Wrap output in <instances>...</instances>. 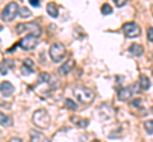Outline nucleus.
Masks as SVG:
<instances>
[{
  "instance_id": "obj_31",
  "label": "nucleus",
  "mask_w": 153,
  "mask_h": 142,
  "mask_svg": "<svg viewBox=\"0 0 153 142\" xmlns=\"http://www.w3.org/2000/svg\"><path fill=\"white\" fill-rule=\"evenodd\" d=\"M92 142H100V141H97V140H95V141H92Z\"/></svg>"
},
{
  "instance_id": "obj_30",
  "label": "nucleus",
  "mask_w": 153,
  "mask_h": 142,
  "mask_svg": "<svg viewBox=\"0 0 153 142\" xmlns=\"http://www.w3.org/2000/svg\"><path fill=\"white\" fill-rule=\"evenodd\" d=\"M151 112H152V113H153V107H152V108H151Z\"/></svg>"
},
{
  "instance_id": "obj_25",
  "label": "nucleus",
  "mask_w": 153,
  "mask_h": 142,
  "mask_svg": "<svg viewBox=\"0 0 153 142\" xmlns=\"http://www.w3.org/2000/svg\"><path fill=\"white\" fill-rule=\"evenodd\" d=\"M131 107H134V108H140V107H142V99H134L133 102H131Z\"/></svg>"
},
{
  "instance_id": "obj_17",
  "label": "nucleus",
  "mask_w": 153,
  "mask_h": 142,
  "mask_svg": "<svg viewBox=\"0 0 153 142\" xmlns=\"http://www.w3.org/2000/svg\"><path fill=\"white\" fill-rule=\"evenodd\" d=\"M144 129H146V132L148 133V135H152L153 133V121L152 119L144 122Z\"/></svg>"
},
{
  "instance_id": "obj_28",
  "label": "nucleus",
  "mask_w": 153,
  "mask_h": 142,
  "mask_svg": "<svg viewBox=\"0 0 153 142\" xmlns=\"http://www.w3.org/2000/svg\"><path fill=\"white\" fill-rule=\"evenodd\" d=\"M8 142H23L20 138H12V140H9Z\"/></svg>"
},
{
  "instance_id": "obj_5",
  "label": "nucleus",
  "mask_w": 153,
  "mask_h": 142,
  "mask_svg": "<svg viewBox=\"0 0 153 142\" xmlns=\"http://www.w3.org/2000/svg\"><path fill=\"white\" fill-rule=\"evenodd\" d=\"M17 14H19V8L17 3H9L7 7L4 8L1 13V19L4 22H13L14 18L17 17Z\"/></svg>"
},
{
  "instance_id": "obj_23",
  "label": "nucleus",
  "mask_w": 153,
  "mask_h": 142,
  "mask_svg": "<svg viewBox=\"0 0 153 142\" xmlns=\"http://www.w3.org/2000/svg\"><path fill=\"white\" fill-rule=\"evenodd\" d=\"M65 107L68 109H72V111H75L76 109V104L72 99H65Z\"/></svg>"
},
{
  "instance_id": "obj_10",
  "label": "nucleus",
  "mask_w": 153,
  "mask_h": 142,
  "mask_svg": "<svg viewBox=\"0 0 153 142\" xmlns=\"http://www.w3.org/2000/svg\"><path fill=\"white\" fill-rule=\"evenodd\" d=\"M129 52H130L133 56H135V57H140L144 52V48H143L142 44L133 43L130 47H129Z\"/></svg>"
},
{
  "instance_id": "obj_16",
  "label": "nucleus",
  "mask_w": 153,
  "mask_h": 142,
  "mask_svg": "<svg viewBox=\"0 0 153 142\" xmlns=\"http://www.w3.org/2000/svg\"><path fill=\"white\" fill-rule=\"evenodd\" d=\"M139 86H140V89H143V90H148V89L151 88V81H149V79L147 78L146 75H140Z\"/></svg>"
},
{
  "instance_id": "obj_15",
  "label": "nucleus",
  "mask_w": 153,
  "mask_h": 142,
  "mask_svg": "<svg viewBox=\"0 0 153 142\" xmlns=\"http://www.w3.org/2000/svg\"><path fill=\"white\" fill-rule=\"evenodd\" d=\"M13 67H14L13 61H10V60H3V62H1V75L3 76L7 75V74H8V69H13Z\"/></svg>"
},
{
  "instance_id": "obj_14",
  "label": "nucleus",
  "mask_w": 153,
  "mask_h": 142,
  "mask_svg": "<svg viewBox=\"0 0 153 142\" xmlns=\"http://www.w3.org/2000/svg\"><path fill=\"white\" fill-rule=\"evenodd\" d=\"M47 13L52 18H56L59 15V8L55 3H49L47 4Z\"/></svg>"
},
{
  "instance_id": "obj_21",
  "label": "nucleus",
  "mask_w": 153,
  "mask_h": 142,
  "mask_svg": "<svg viewBox=\"0 0 153 142\" xmlns=\"http://www.w3.org/2000/svg\"><path fill=\"white\" fill-rule=\"evenodd\" d=\"M101 11H102V14H104V15H108V14L112 13V8H111L108 4H104L101 7Z\"/></svg>"
},
{
  "instance_id": "obj_6",
  "label": "nucleus",
  "mask_w": 153,
  "mask_h": 142,
  "mask_svg": "<svg viewBox=\"0 0 153 142\" xmlns=\"http://www.w3.org/2000/svg\"><path fill=\"white\" fill-rule=\"evenodd\" d=\"M123 31H124L126 37H129V38H134V37H137V36H139V33H140L139 25L134 22L125 23V24L123 25Z\"/></svg>"
},
{
  "instance_id": "obj_2",
  "label": "nucleus",
  "mask_w": 153,
  "mask_h": 142,
  "mask_svg": "<svg viewBox=\"0 0 153 142\" xmlns=\"http://www.w3.org/2000/svg\"><path fill=\"white\" fill-rule=\"evenodd\" d=\"M49 55L54 62H60V61L64 60V57H65L66 48L63 43L56 42V43L51 44V47H50V50H49Z\"/></svg>"
},
{
  "instance_id": "obj_26",
  "label": "nucleus",
  "mask_w": 153,
  "mask_h": 142,
  "mask_svg": "<svg viewBox=\"0 0 153 142\" xmlns=\"http://www.w3.org/2000/svg\"><path fill=\"white\" fill-rule=\"evenodd\" d=\"M115 4H116L117 8H121L124 5H126V0H115Z\"/></svg>"
},
{
  "instance_id": "obj_29",
  "label": "nucleus",
  "mask_w": 153,
  "mask_h": 142,
  "mask_svg": "<svg viewBox=\"0 0 153 142\" xmlns=\"http://www.w3.org/2000/svg\"><path fill=\"white\" fill-rule=\"evenodd\" d=\"M42 142H51V140H50V138H43Z\"/></svg>"
},
{
  "instance_id": "obj_13",
  "label": "nucleus",
  "mask_w": 153,
  "mask_h": 142,
  "mask_svg": "<svg viewBox=\"0 0 153 142\" xmlns=\"http://www.w3.org/2000/svg\"><path fill=\"white\" fill-rule=\"evenodd\" d=\"M33 61L29 60V58H27V60H24V62H23V66H22V71L24 75H29V74H32V71H33Z\"/></svg>"
},
{
  "instance_id": "obj_18",
  "label": "nucleus",
  "mask_w": 153,
  "mask_h": 142,
  "mask_svg": "<svg viewBox=\"0 0 153 142\" xmlns=\"http://www.w3.org/2000/svg\"><path fill=\"white\" fill-rule=\"evenodd\" d=\"M42 138V135L37 131H31V142H40V140Z\"/></svg>"
},
{
  "instance_id": "obj_19",
  "label": "nucleus",
  "mask_w": 153,
  "mask_h": 142,
  "mask_svg": "<svg viewBox=\"0 0 153 142\" xmlns=\"http://www.w3.org/2000/svg\"><path fill=\"white\" fill-rule=\"evenodd\" d=\"M50 79V75L47 72H41L40 76H38V85L41 84H45V82H47Z\"/></svg>"
},
{
  "instance_id": "obj_8",
  "label": "nucleus",
  "mask_w": 153,
  "mask_h": 142,
  "mask_svg": "<svg viewBox=\"0 0 153 142\" xmlns=\"http://www.w3.org/2000/svg\"><path fill=\"white\" fill-rule=\"evenodd\" d=\"M137 85H133V86H129V88H123L119 90V93H117V98H119L120 100H128L130 99L131 95L134 94V89Z\"/></svg>"
},
{
  "instance_id": "obj_3",
  "label": "nucleus",
  "mask_w": 153,
  "mask_h": 142,
  "mask_svg": "<svg viewBox=\"0 0 153 142\" xmlns=\"http://www.w3.org/2000/svg\"><path fill=\"white\" fill-rule=\"evenodd\" d=\"M32 119H33V123L36 124L38 128L45 129L50 126V115L45 109H38V111H36L33 113Z\"/></svg>"
},
{
  "instance_id": "obj_20",
  "label": "nucleus",
  "mask_w": 153,
  "mask_h": 142,
  "mask_svg": "<svg viewBox=\"0 0 153 142\" xmlns=\"http://www.w3.org/2000/svg\"><path fill=\"white\" fill-rule=\"evenodd\" d=\"M19 15L22 17V18H28V17H31V10H29L28 8H26V7L20 8V9H19Z\"/></svg>"
},
{
  "instance_id": "obj_27",
  "label": "nucleus",
  "mask_w": 153,
  "mask_h": 142,
  "mask_svg": "<svg viewBox=\"0 0 153 142\" xmlns=\"http://www.w3.org/2000/svg\"><path fill=\"white\" fill-rule=\"evenodd\" d=\"M29 4H31L32 7H36V8L40 7V1H38V0H29Z\"/></svg>"
},
{
  "instance_id": "obj_4",
  "label": "nucleus",
  "mask_w": 153,
  "mask_h": 142,
  "mask_svg": "<svg viewBox=\"0 0 153 142\" xmlns=\"http://www.w3.org/2000/svg\"><path fill=\"white\" fill-rule=\"evenodd\" d=\"M73 94L76 98V100L81 103H89L92 102V99L95 98V94L92 93V90L84 88V86H76L73 90Z\"/></svg>"
},
{
  "instance_id": "obj_1",
  "label": "nucleus",
  "mask_w": 153,
  "mask_h": 142,
  "mask_svg": "<svg viewBox=\"0 0 153 142\" xmlns=\"http://www.w3.org/2000/svg\"><path fill=\"white\" fill-rule=\"evenodd\" d=\"M16 32L18 34L22 33H28V36H33V37L38 38L41 34H42V31H41L40 25L35 22H29V23H20L16 27Z\"/></svg>"
},
{
  "instance_id": "obj_9",
  "label": "nucleus",
  "mask_w": 153,
  "mask_h": 142,
  "mask_svg": "<svg viewBox=\"0 0 153 142\" xmlns=\"http://www.w3.org/2000/svg\"><path fill=\"white\" fill-rule=\"evenodd\" d=\"M0 91H1V95L4 98H9L14 93V86L9 81H3L0 85Z\"/></svg>"
},
{
  "instance_id": "obj_11",
  "label": "nucleus",
  "mask_w": 153,
  "mask_h": 142,
  "mask_svg": "<svg viewBox=\"0 0 153 142\" xmlns=\"http://www.w3.org/2000/svg\"><path fill=\"white\" fill-rule=\"evenodd\" d=\"M70 121H72L76 127H79V128H84V127H87L88 123H89V121L86 119V118L75 117V115H72V117H70Z\"/></svg>"
},
{
  "instance_id": "obj_12",
  "label": "nucleus",
  "mask_w": 153,
  "mask_h": 142,
  "mask_svg": "<svg viewBox=\"0 0 153 142\" xmlns=\"http://www.w3.org/2000/svg\"><path fill=\"white\" fill-rule=\"evenodd\" d=\"M74 65H75L74 60H69L68 62H65L63 66H60V69H59V74H60V75H66V74H69L70 70L74 67Z\"/></svg>"
},
{
  "instance_id": "obj_22",
  "label": "nucleus",
  "mask_w": 153,
  "mask_h": 142,
  "mask_svg": "<svg viewBox=\"0 0 153 142\" xmlns=\"http://www.w3.org/2000/svg\"><path fill=\"white\" fill-rule=\"evenodd\" d=\"M0 119H1V126H9L10 124V118L8 115H5L4 113L0 114Z\"/></svg>"
},
{
  "instance_id": "obj_24",
  "label": "nucleus",
  "mask_w": 153,
  "mask_h": 142,
  "mask_svg": "<svg viewBox=\"0 0 153 142\" xmlns=\"http://www.w3.org/2000/svg\"><path fill=\"white\" fill-rule=\"evenodd\" d=\"M147 38H148L149 42H153V27H149L147 29Z\"/></svg>"
},
{
  "instance_id": "obj_7",
  "label": "nucleus",
  "mask_w": 153,
  "mask_h": 142,
  "mask_svg": "<svg viewBox=\"0 0 153 142\" xmlns=\"http://www.w3.org/2000/svg\"><path fill=\"white\" fill-rule=\"evenodd\" d=\"M37 38L33 37V36H27V37L22 38L19 42V47L24 51H31V50H35L37 47Z\"/></svg>"
}]
</instances>
